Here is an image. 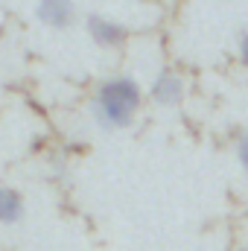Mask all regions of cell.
I'll use <instances>...</instances> for the list:
<instances>
[{"label": "cell", "instance_id": "5b68a950", "mask_svg": "<svg viewBox=\"0 0 248 251\" xmlns=\"http://www.w3.org/2000/svg\"><path fill=\"white\" fill-rule=\"evenodd\" d=\"M24 216V196L12 187H0V222L12 225Z\"/></svg>", "mask_w": 248, "mask_h": 251}, {"label": "cell", "instance_id": "8992f818", "mask_svg": "<svg viewBox=\"0 0 248 251\" xmlns=\"http://www.w3.org/2000/svg\"><path fill=\"white\" fill-rule=\"evenodd\" d=\"M237 158H240V164H243V170L248 173V131L240 137V143H237Z\"/></svg>", "mask_w": 248, "mask_h": 251}, {"label": "cell", "instance_id": "3957f363", "mask_svg": "<svg viewBox=\"0 0 248 251\" xmlns=\"http://www.w3.org/2000/svg\"><path fill=\"white\" fill-rule=\"evenodd\" d=\"M88 35L94 44L99 47H120L125 38V29L111 21V18H102V15H88Z\"/></svg>", "mask_w": 248, "mask_h": 251}, {"label": "cell", "instance_id": "7a4b0ae2", "mask_svg": "<svg viewBox=\"0 0 248 251\" xmlns=\"http://www.w3.org/2000/svg\"><path fill=\"white\" fill-rule=\"evenodd\" d=\"M152 100L158 102V105H167V108H173V105H178L181 100H184V79L175 73V70H161L158 76H155V82H152Z\"/></svg>", "mask_w": 248, "mask_h": 251}, {"label": "cell", "instance_id": "52a82bcc", "mask_svg": "<svg viewBox=\"0 0 248 251\" xmlns=\"http://www.w3.org/2000/svg\"><path fill=\"white\" fill-rule=\"evenodd\" d=\"M240 59H243V64L248 67V32L240 38Z\"/></svg>", "mask_w": 248, "mask_h": 251}, {"label": "cell", "instance_id": "6da1fadb", "mask_svg": "<svg viewBox=\"0 0 248 251\" xmlns=\"http://www.w3.org/2000/svg\"><path fill=\"white\" fill-rule=\"evenodd\" d=\"M140 108V88L128 76H111L99 85L94 100V117L105 128H125L131 126Z\"/></svg>", "mask_w": 248, "mask_h": 251}, {"label": "cell", "instance_id": "277c9868", "mask_svg": "<svg viewBox=\"0 0 248 251\" xmlns=\"http://www.w3.org/2000/svg\"><path fill=\"white\" fill-rule=\"evenodd\" d=\"M35 15L41 24L53 29H64L73 24V0H38Z\"/></svg>", "mask_w": 248, "mask_h": 251}, {"label": "cell", "instance_id": "ba28073f", "mask_svg": "<svg viewBox=\"0 0 248 251\" xmlns=\"http://www.w3.org/2000/svg\"><path fill=\"white\" fill-rule=\"evenodd\" d=\"M234 251H248V249H246V246H243V249H234Z\"/></svg>", "mask_w": 248, "mask_h": 251}]
</instances>
